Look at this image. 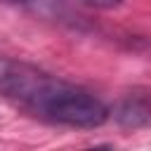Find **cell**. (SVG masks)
<instances>
[{"mask_svg": "<svg viewBox=\"0 0 151 151\" xmlns=\"http://www.w3.org/2000/svg\"><path fill=\"white\" fill-rule=\"evenodd\" d=\"M0 97L17 111L59 127L94 130L109 120L97 94L24 61L0 64Z\"/></svg>", "mask_w": 151, "mask_h": 151, "instance_id": "cell-1", "label": "cell"}, {"mask_svg": "<svg viewBox=\"0 0 151 151\" xmlns=\"http://www.w3.org/2000/svg\"><path fill=\"white\" fill-rule=\"evenodd\" d=\"M116 118L123 127H142V125H149L151 123V94L144 92H134V94H127L118 109H116Z\"/></svg>", "mask_w": 151, "mask_h": 151, "instance_id": "cell-2", "label": "cell"}, {"mask_svg": "<svg viewBox=\"0 0 151 151\" xmlns=\"http://www.w3.org/2000/svg\"><path fill=\"white\" fill-rule=\"evenodd\" d=\"M78 2H83V5H87V7H97V9H113V7H118L123 0H78Z\"/></svg>", "mask_w": 151, "mask_h": 151, "instance_id": "cell-3", "label": "cell"}]
</instances>
